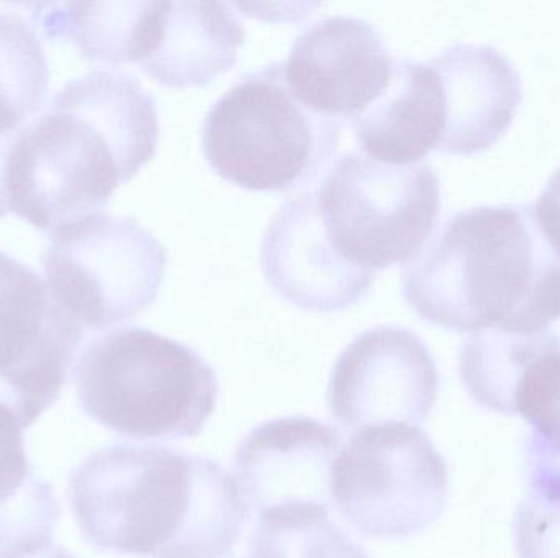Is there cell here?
Returning <instances> with one entry per match:
<instances>
[{
    "label": "cell",
    "mask_w": 560,
    "mask_h": 558,
    "mask_svg": "<svg viewBox=\"0 0 560 558\" xmlns=\"http://www.w3.org/2000/svg\"><path fill=\"white\" fill-rule=\"evenodd\" d=\"M528 494L515 514L520 558H560V455L535 436L526 442Z\"/></svg>",
    "instance_id": "d6986e66"
},
{
    "label": "cell",
    "mask_w": 560,
    "mask_h": 558,
    "mask_svg": "<svg viewBox=\"0 0 560 558\" xmlns=\"http://www.w3.org/2000/svg\"><path fill=\"white\" fill-rule=\"evenodd\" d=\"M443 91L441 153L490 150L512 127L522 104V78L513 62L492 46L456 43L430 61Z\"/></svg>",
    "instance_id": "9a60e30c"
},
{
    "label": "cell",
    "mask_w": 560,
    "mask_h": 558,
    "mask_svg": "<svg viewBox=\"0 0 560 558\" xmlns=\"http://www.w3.org/2000/svg\"><path fill=\"white\" fill-rule=\"evenodd\" d=\"M315 197L338 254L374 274L420 254L441 212V182L433 167L395 166L358 151L338 157Z\"/></svg>",
    "instance_id": "8992f818"
},
{
    "label": "cell",
    "mask_w": 560,
    "mask_h": 558,
    "mask_svg": "<svg viewBox=\"0 0 560 558\" xmlns=\"http://www.w3.org/2000/svg\"><path fill=\"white\" fill-rule=\"evenodd\" d=\"M341 435L328 423L287 416L262 423L243 438L233 461V478L248 517L328 514L332 465Z\"/></svg>",
    "instance_id": "8fae6325"
},
{
    "label": "cell",
    "mask_w": 560,
    "mask_h": 558,
    "mask_svg": "<svg viewBox=\"0 0 560 558\" xmlns=\"http://www.w3.org/2000/svg\"><path fill=\"white\" fill-rule=\"evenodd\" d=\"M438 367L413 331L375 327L336 360L328 385L332 418L346 431L382 425L418 426L438 399Z\"/></svg>",
    "instance_id": "30bf717a"
},
{
    "label": "cell",
    "mask_w": 560,
    "mask_h": 558,
    "mask_svg": "<svg viewBox=\"0 0 560 558\" xmlns=\"http://www.w3.org/2000/svg\"><path fill=\"white\" fill-rule=\"evenodd\" d=\"M261 268L276 294L310 311L358 304L377 275L338 254L326 235L315 190L285 200L272 216L262 236Z\"/></svg>",
    "instance_id": "4fadbf2b"
},
{
    "label": "cell",
    "mask_w": 560,
    "mask_h": 558,
    "mask_svg": "<svg viewBox=\"0 0 560 558\" xmlns=\"http://www.w3.org/2000/svg\"><path fill=\"white\" fill-rule=\"evenodd\" d=\"M533 212L542 236L560 258V169L546 183Z\"/></svg>",
    "instance_id": "7402d4cb"
},
{
    "label": "cell",
    "mask_w": 560,
    "mask_h": 558,
    "mask_svg": "<svg viewBox=\"0 0 560 558\" xmlns=\"http://www.w3.org/2000/svg\"><path fill=\"white\" fill-rule=\"evenodd\" d=\"M82 537L104 553L143 558H229L246 507L212 459L158 444H112L69 475Z\"/></svg>",
    "instance_id": "7a4b0ae2"
},
{
    "label": "cell",
    "mask_w": 560,
    "mask_h": 558,
    "mask_svg": "<svg viewBox=\"0 0 560 558\" xmlns=\"http://www.w3.org/2000/svg\"><path fill=\"white\" fill-rule=\"evenodd\" d=\"M49 71L33 26L0 10V138H16L48 94Z\"/></svg>",
    "instance_id": "ac0fdd59"
},
{
    "label": "cell",
    "mask_w": 560,
    "mask_h": 558,
    "mask_svg": "<svg viewBox=\"0 0 560 558\" xmlns=\"http://www.w3.org/2000/svg\"><path fill=\"white\" fill-rule=\"evenodd\" d=\"M341 123L306 108L282 62L243 75L203 118V153L219 176L253 192L315 179L338 150Z\"/></svg>",
    "instance_id": "5b68a950"
},
{
    "label": "cell",
    "mask_w": 560,
    "mask_h": 558,
    "mask_svg": "<svg viewBox=\"0 0 560 558\" xmlns=\"http://www.w3.org/2000/svg\"><path fill=\"white\" fill-rule=\"evenodd\" d=\"M82 412L115 435L196 438L215 412V370L187 344L121 327L88 344L74 367Z\"/></svg>",
    "instance_id": "277c9868"
},
{
    "label": "cell",
    "mask_w": 560,
    "mask_h": 558,
    "mask_svg": "<svg viewBox=\"0 0 560 558\" xmlns=\"http://www.w3.org/2000/svg\"><path fill=\"white\" fill-rule=\"evenodd\" d=\"M84 327L33 269L0 251V403L30 428L55 405Z\"/></svg>",
    "instance_id": "9c48e42d"
},
{
    "label": "cell",
    "mask_w": 560,
    "mask_h": 558,
    "mask_svg": "<svg viewBox=\"0 0 560 558\" xmlns=\"http://www.w3.org/2000/svg\"><path fill=\"white\" fill-rule=\"evenodd\" d=\"M512 415L532 426V435L560 455V337L542 331L512 393Z\"/></svg>",
    "instance_id": "44dd1931"
},
{
    "label": "cell",
    "mask_w": 560,
    "mask_h": 558,
    "mask_svg": "<svg viewBox=\"0 0 560 558\" xmlns=\"http://www.w3.org/2000/svg\"><path fill=\"white\" fill-rule=\"evenodd\" d=\"M0 558H75L69 553L66 547L58 546V544L49 543L43 546L33 547V549L22 550V553L10 554Z\"/></svg>",
    "instance_id": "603a6c76"
},
{
    "label": "cell",
    "mask_w": 560,
    "mask_h": 558,
    "mask_svg": "<svg viewBox=\"0 0 560 558\" xmlns=\"http://www.w3.org/2000/svg\"><path fill=\"white\" fill-rule=\"evenodd\" d=\"M372 159L407 166L438 150L444 130L443 91L430 62L395 59L385 91L351 118Z\"/></svg>",
    "instance_id": "2e32d148"
},
{
    "label": "cell",
    "mask_w": 560,
    "mask_h": 558,
    "mask_svg": "<svg viewBox=\"0 0 560 558\" xmlns=\"http://www.w3.org/2000/svg\"><path fill=\"white\" fill-rule=\"evenodd\" d=\"M61 508L26 458L23 426L0 403V557L49 543Z\"/></svg>",
    "instance_id": "e0dca14e"
},
{
    "label": "cell",
    "mask_w": 560,
    "mask_h": 558,
    "mask_svg": "<svg viewBox=\"0 0 560 558\" xmlns=\"http://www.w3.org/2000/svg\"><path fill=\"white\" fill-rule=\"evenodd\" d=\"M246 32L232 3L150 2L137 64L167 87H196L229 71Z\"/></svg>",
    "instance_id": "5bb4252c"
},
{
    "label": "cell",
    "mask_w": 560,
    "mask_h": 558,
    "mask_svg": "<svg viewBox=\"0 0 560 558\" xmlns=\"http://www.w3.org/2000/svg\"><path fill=\"white\" fill-rule=\"evenodd\" d=\"M158 141L156 102L137 78L94 71L72 79L13 141L7 209L42 231L98 213Z\"/></svg>",
    "instance_id": "6da1fadb"
},
{
    "label": "cell",
    "mask_w": 560,
    "mask_h": 558,
    "mask_svg": "<svg viewBox=\"0 0 560 558\" xmlns=\"http://www.w3.org/2000/svg\"><path fill=\"white\" fill-rule=\"evenodd\" d=\"M246 558H371L328 514L259 521Z\"/></svg>",
    "instance_id": "ffe728a7"
},
{
    "label": "cell",
    "mask_w": 560,
    "mask_h": 558,
    "mask_svg": "<svg viewBox=\"0 0 560 558\" xmlns=\"http://www.w3.org/2000/svg\"><path fill=\"white\" fill-rule=\"evenodd\" d=\"M447 490L446 462L417 426L359 429L332 465V503L369 539H398L427 530L443 513Z\"/></svg>",
    "instance_id": "ba28073f"
},
{
    "label": "cell",
    "mask_w": 560,
    "mask_h": 558,
    "mask_svg": "<svg viewBox=\"0 0 560 558\" xmlns=\"http://www.w3.org/2000/svg\"><path fill=\"white\" fill-rule=\"evenodd\" d=\"M166 265V249L150 229L130 216L107 213H92L52 229L43 254L49 290L92 331L150 307Z\"/></svg>",
    "instance_id": "52a82bcc"
},
{
    "label": "cell",
    "mask_w": 560,
    "mask_h": 558,
    "mask_svg": "<svg viewBox=\"0 0 560 558\" xmlns=\"http://www.w3.org/2000/svg\"><path fill=\"white\" fill-rule=\"evenodd\" d=\"M394 61L377 26L335 15L312 23L282 64L287 85L306 108L351 120L385 91Z\"/></svg>",
    "instance_id": "7c38bea8"
},
{
    "label": "cell",
    "mask_w": 560,
    "mask_h": 558,
    "mask_svg": "<svg viewBox=\"0 0 560 558\" xmlns=\"http://www.w3.org/2000/svg\"><path fill=\"white\" fill-rule=\"evenodd\" d=\"M13 141H15V138H0V218L9 213L5 199V170Z\"/></svg>",
    "instance_id": "cb8c5ba5"
},
{
    "label": "cell",
    "mask_w": 560,
    "mask_h": 558,
    "mask_svg": "<svg viewBox=\"0 0 560 558\" xmlns=\"http://www.w3.org/2000/svg\"><path fill=\"white\" fill-rule=\"evenodd\" d=\"M404 297L457 333H539L560 318V258L532 205L454 213L404 271Z\"/></svg>",
    "instance_id": "3957f363"
}]
</instances>
